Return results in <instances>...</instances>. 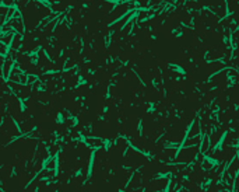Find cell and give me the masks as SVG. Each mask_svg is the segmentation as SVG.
Segmentation results:
<instances>
[{
  "mask_svg": "<svg viewBox=\"0 0 239 192\" xmlns=\"http://www.w3.org/2000/svg\"><path fill=\"white\" fill-rule=\"evenodd\" d=\"M137 7H140V9H148L150 7V0H137Z\"/></svg>",
  "mask_w": 239,
  "mask_h": 192,
  "instance_id": "6da1fadb",
  "label": "cell"
},
{
  "mask_svg": "<svg viewBox=\"0 0 239 192\" xmlns=\"http://www.w3.org/2000/svg\"><path fill=\"white\" fill-rule=\"evenodd\" d=\"M46 167H48V168H53V167H55V161L51 160L49 163H48V165H46Z\"/></svg>",
  "mask_w": 239,
  "mask_h": 192,
  "instance_id": "5b68a950",
  "label": "cell"
},
{
  "mask_svg": "<svg viewBox=\"0 0 239 192\" xmlns=\"http://www.w3.org/2000/svg\"><path fill=\"white\" fill-rule=\"evenodd\" d=\"M11 38H13V32H9V34H7V35H4V37H1V42H3V44H6V45H7V44H9V42H11V41H13V39H11Z\"/></svg>",
  "mask_w": 239,
  "mask_h": 192,
  "instance_id": "3957f363",
  "label": "cell"
},
{
  "mask_svg": "<svg viewBox=\"0 0 239 192\" xmlns=\"http://www.w3.org/2000/svg\"><path fill=\"white\" fill-rule=\"evenodd\" d=\"M3 63H4V59H3V56L0 55V66H1Z\"/></svg>",
  "mask_w": 239,
  "mask_h": 192,
  "instance_id": "52a82bcc",
  "label": "cell"
},
{
  "mask_svg": "<svg viewBox=\"0 0 239 192\" xmlns=\"http://www.w3.org/2000/svg\"><path fill=\"white\" fill-rule=\"evenodd\" d=\"M6 52H7V46H6V44L0 42V55H4Z\"/></svg>",
  "mask_w": 239,
  "mask_h": 192,
  "instance_id": "277c9868",
  "label": "cell"
},
{
  "mask_svg": "<svg viewBox=\"0 0 239 192\" xmlns=\"http://www.w3.org/2000/svg\"><path fill=\"white\" fill-rule=\"evenodd\" d=\"M4 62H6V64H4V76H7V74H9V70H10V66L13 64V59H11V58H7Z\"/></svg>",
  "mask_w": 239,
  "mask_h": 192,
  "instance_id": "7a4b0ae2",
  "label": "cell"
},
{
  "mask_svg": "<svg viewBox=\"0 0 239 192\" xmlns=\"http://www.w3.org/2000/svg\"><path fill=\"white\" fill-rule=\"evenodd\" d=\"M238 181H239V175H238Z\"/></svg>",
  "mask_w": 239,
  "mask_h": 192,
  "instance_id": "ba28073f",
  "label": "cell"
},
{
  "mask_svg": "<svg viewBox=\"0 0 239 192\" xmlns=\"http://www.w3.org/2000/svg\"><path fill=\"white\" fill-rule=\"evenodd\" d=\"M13 3H14V0H4V4H6V6L13 4Z\"/></svg>",
  "mask_w": 239,
  "mask_h": 192,
  "instance_id": "8992f818",
  "label": "cell"
}]
</instances>
